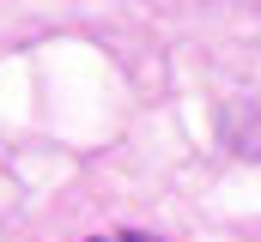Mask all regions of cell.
Listing matches in <instances>:
<instances>
[{
    "mask_svg": "<svg viewBox=\"0 0 261 242\" xmlns=\"http://www.w3.org/2000/svg\"><path fill=\"white\" fill-rule=\"evenodd\" d=\"M91 242H110V236H91Z\"/></svg>",
    "mask_w": 261,
    "mask_h": 242,
    "instance_id": "cell-1",
    "label": "cell"
}]
</instances>
